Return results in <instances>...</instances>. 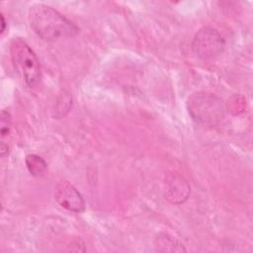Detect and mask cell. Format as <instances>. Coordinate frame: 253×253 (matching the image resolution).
Segmentation results:
<instances>
[{
    "label": "cell",
    "mask_w": 253,
    "mask_h": 253,
    "mask_svg": "<svg viewBox=\"0 0 253 253\" xmlns=\"http://www.w3.org/2000/svg\"><path fill=\"white\" fill-rule=\"evenodd\" d=\"M225 47V41L220 33L211 27L200 29L192 42V51L201 59H211L219 55Z\"/></svg>",
    "instance_id": "4"
},
{
    "label": "cell",
    "mask_w": 253,
    "mask_h": 253,
    "mask_svg": "<svg viewBox=\"0 0 253 253\" xmlns=\"http://www.w3.org/2000/svg\"><path fill=\"white\" fill-rule=\"evenodd\" d=\"M10 54L17 73L29 87H35L41 81L42 71L34 50L23 39L16 38L10 43Z\"/></svg>",
    "instance_id": "3"
},
{
    "label": "cell",
    "mask_w": 253,
    "mask_h": 253,
    "mask_svg": "<svg viewBox=\"0 0 253 253\" xmlns=\"http://www.w3.org/2000/svg\"><path fill=\"white\" fill-rule=\"evenodd\" d=\"M25 162L29 172L35 177L42 176L47 170V164L45 160L37 154L27 155Z\"/></svg>",
    "instance_id": "9"
},
{
    "label": "cell",
    "mask_w": 253,
    "mask_h": 253,
    "mask_svg": "<svg viewBox=\"0 0 253 253\" xmlns=\"http://www.w3.org/2000/svg\"><path fill=\"white\" fill-rule=\"evenodd\" d=\"M28 19L33 31L44 41L73 38L80 32L79 28L54 8L44 4L30 7Z\"/></svg>",
    "instance_id": "1"
},
{
    "label": "cell",
    "mask_w": 253,
    "mask_h": 253,
    "mask_svg": "<svg viewBox=\"0 0 253 253\" xmlns=\"http://www.w3.org/2000/svg\"><path fill=\"white\" fill-rule=\"evenodd\" d=\"M1 146H0V153L1 157L4 158L9 154V144H8V136L11 131V126H12V121H11V115L8 111L3 110L1 112Z\"/></svg>",
    "instance_id": "8"
},
{
    "label": "cell",
    "mask_w": 253,
    "mask_h": 253,
    "mask_svg": "<svg viewBox=\"0 0 253 253\" xmlns=\"http://www.w3.org/2000/svg\"><path fill=\"white\" fill-rule=\"evenodd\" d=\"M154 244L157 251L160 252H185L183 244L180 243L177 239L167 233H160L156 236Z\"/></svg>",
    "instance_id": "7"
},
{
    "label": "cell",
    "mask_w": 253,
    "mask_h": 253,
    "mask_svg": "<svg viewBox=\"0 0 253 253\" xmlns=\"http://www.w3.org/2000/svg\"><path fill=\"white\" fill-rule=\"evenodd\" d=\"M190 186L188 182L178 173H168L166 176V199L175 205L185 203L190 196Z\"/></svg>",
    "instance_id": "6"
},
{
    "label": "cell",
    "mask_w": 253,
    "mask_h": 253,
    "mask_svg": "<svg viewBox=\"0 0 253 253\" xmlns=\"http://www.w3.org/2000/svg\"><path fill=\"white\" fill-rule=\"evenodd\" d=\"M187 109L192 119L205 126H214L224 118L222 100L209 92L193 93L188 98Z\"/></svg>",
    "instance_id": "2"
},
{
    "label": "cell",
    "mask_w": 253,
    "mask_h": 253,
    "mask_svg": "<svg viewBox=\"0 0 253 253\" xmlns=\"http://www.w3.org/2000/svg\"><path fill=\"white\" fill-rule=\"evenodd\" d=\"M54 199L63 209L72 212H83L86 203L79 191L68 181H59L54 189Z\"/></svg>",
    "instance_id": "5"
},
{
    "label": "cell",
    "mask_w": 253,
    "mask_h": 253,
    "mask_svg": "<svg viewBox=\"0 0 253 253\" xmlns=\"http://www.w3.org/2000/svg\"><path fill=\"white\" fill-rule=\"evenodd\" d=\"M1 34H3L4 33V31H5V28H6V22H5V18H4V16L1 14Z\"/></svg>",
    "instance_id": "10"
}]
</instances>
